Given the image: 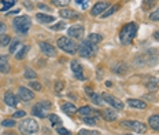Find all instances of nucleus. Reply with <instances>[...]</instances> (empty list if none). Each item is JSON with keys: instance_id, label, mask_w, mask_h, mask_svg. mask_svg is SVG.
<instances>
[{"instance_id": "1", "label": "nucleus", "mask_w": 159, "mask_h": 135, "mask_svg": "<svg viewBox=\"0 0 159 135\" xmlns=\"http://www.w3.org/2000/svg\"><path fill=\"white\" fill-rule=\"evenodd\" d=\"M137 29H139V25L136 22H129L121 29L119 32V41L121 44L124 46H129L132 41H133L136 33H137Z\"/></svg>"}, {"instance_id": "2", "label": "nucleus", "mask_w": 159, "mask_h": 135, "mask_svg": "<svg viewBox=\"0 0 159 135\" xmlns=\"http://www.w3.org/2000/svg\"><path fill=\"white\" fill-rule=\"evenodd\" d=\"M158 62V51L157 50H147L136 58L134 64L139 66H152Z\"/></svg>"}, {"instance_id": "3", "label": "nucleus", "mask_w": 159, "mask_h": 135, "mask_svg": "<svg viewBox=\"0 0 159 135\" xmlns=\"http://www.w3.org/2000/svg\"><path fill=\"white\" fill-rule=\"evenodd\" d=\"M18 130L22 135H33L39 131V123L34 118H24L18 124Z\"/></svg>"}, {"instance_id": "4", "label": "nucleus", "mask_w": 159, "mask_h": 135, "mask_svg": "<svg viewBox=\"0 0 159 135\" xmlns=\"http://www.w3.org/2000/svg\"><path fill=\"white\" fill-rule=\"evenodd\" d=\"M56 44H58V48H61L62 51L67 52V54H75V52L78 51V44L75 43L74 40H73L71 37H66V36H63V37H59L58 41H56Z\"/></svg>"}, {"instance_id": "5", "label": "nucleus", "mask_w": 159, "mask_h": 135, "mask_svg": "<svg viewBox=\"0 0 159 135\" xmlns=\"http://www.w3.org/2000/svg\"><path fill=\"white\" fill-rule=\"evenodd\" d=\"M32 26V21L30 18L28 17V15H22V17H16L14 18V21H12V28L15 29L18 33L21 35H26L29 32V29H30Z\"/></svg>"}, {"instance_id": "6", "label": "nucleus", "mask_w": 159, "mask_h": 135, "mask_svg": "<svg viewBox=\"0 0 159 135\" xmlns=\"http://www.w3.org/2000/svg\"><path fill=\"white\" fill-rule=\"evenodd\" d=\"M96 51H98L96 44L91 43L88 39H87V40H82L81 44H80V47H78V54H80V57H82V58L93 57V55L96 54Z\"/></svg>"}, {"instance_id": "7", "label": "nucleus", "mask_w": 159, "mask_h": 135, "mask_svg": "<svg viewBox=\"0 0 159 135\" xmlns=\"http://www.w3.org/2000/svg\"><path fill=\"white\" fill-rule=\"evenodd\" d=\"M121 127L126 128V130L134 131L136 134H145L147 133V126L139 120H122Z\"/></svg>"}, {"instance_id": "8", "label": "nucleus", "mask_w": 159, "mask_h": 135, "mask_svg": "<svg viewBox=\"0 0 159 135\" xmlns=\"http://www.w3.org/2000/svg\"><path fill=\"white\" fill-rule=\"evenodd\" d=\"M102 98H103V101H104V102H107V104L110 105V106H112V109L122 110V109L125 108L124 102L119 101L118 98L112 97V95H111V94H108V93H103V94H102Z\"/></svg>"}, {"instance_id": "9", "label": "nucleus", "mask_w": 159, "mask_h": 135, "mask_svg": "<svg viewBox=\"0 0 159 135\" xmlns=\"http://www.w3.org/2000/svg\"><path fill=\"white\" fill-rule=\"evenodd\" d=\"M40 50H41V52L44 55H47V57H56V54H58L56 48L52 44L47 43V41H41V43H40Z\"/></svg>"}, {"instance_id": "10", "label": "nucleus", "mask_w": 159, "mask_h": 135, "mask_svg": "<svg viewBox=\"0 0 159 135\" xmlns=\"http://www.w3.org/2000/svg\"><path fill=\"white\" fill-rule=\"evenodd\" d=\"M18 97H19V99L24 101V102H29V101L34 99V94H33V91L29 90V88H26V87H19Z\"/></svg>"}, {"instance_id": "11", "label": "nucleus", "mask_w": 159, "mask_h": 135, "mask_svg": "<svg viewBox=\"0 0 159 135\" xmlns=\"http://www.w3.org/2000/svg\"><path fill=\"white\" fill-rule=\"evenodd\" d=\"M67 35L71 39H81L84 36V26H80V25L70 26L67 29Z\"/></svg>"}, {"instance_id": "12", "label": "nucleus", "mask_w": 159, "mask_h": 135, "mask_svg": "<svg viewBox=\"0 0 159 135\" xmlns=\"http://www.w3.org/2000/svg\"><path fill=\"white\" fill-rule=\"evenodd\" d=\"M107 7H108V2H98L93 7H92L91 14L93 15V17H98L102 12H104L106 10H107Z\"/></svg>"}, {"instance_id": "13", "label": "nucleus", "mask_w": 159, "mask_h": 135, "mask_svg": "<svg viewBox=\"0 0 159 135\" xmlns=\"http://www.w3.org/2000/svg\"><path fill=\"white\" fill-rule=\"evenodd\" d=\"M77 113L80 114V116H82V117H95V116H98L99 114V110L92 109L91 106H81L77 110Z\"/></svg>"}, {"instance_id": "14", "label": "nucleus", "mask_w": 159, "mask_h": 135, "mask_svg": "<svg viewBox=\"0 0 159 135\" xmlns=\"http://www.w3.org/2000/svg\"><path fill=\"white\" fill-rule=\"evenodd\" d=\"M32 114H33L34 117H39V118H45V117L48 116L47 109H45L44 106H41L40 104L34 105V106L32 108Z\"/></svg>"}, {"instance_id": "15", "label": "nucleus", "mask_w": 159, "mask_h": 135, "mask_svg": "<svg viewBox=\"0 0 159 135\" xmlns=\"http://www.w3.org/2000/svg\"><path fill=\"white\" fill-rule=\"evenodd\" d=\"M11 72V65L8 62V58L6 55H0V73L7 75Z\"/></svg>"}, {"instance_id": "16", "label": "nucleus", "mask_w": 159, "mask_h": 135, "mask_svg": "<svg viewBox=\"0 0 159 135\" xmlns=\"http://www.w3.org/2000/svg\"><path fill=\"white\" fill-rule=\"evenodd\" d=\"M4 104L7 105V106H10V108H15L16 105H18L16 95L14 93H11V91H7V93L4 94Z\"/></svg>"}, {"instance_id": "17", "label": "nucleus", "mask_w": 159, "mask_h": 135, "mask_svg": "<svg viewBox=\"0 0 159 135\" xmlns=\"http://www.w3.org/2000/svg\"><path fill=\"white\" fill-rule=\"evenodd\" d=\"M128 65L126 64H124V62H117L115 65H112V68H111V70L114 72L115 75H125L128 72Z\"/></svg>"}, {"instance_id": "18", "label": "nucleus", "mask_w": 159, "mask_h": 135, "mask_svg": "<svg viewBox=\"0 0 159 135\" xmlns=\"http://www.w3.org/2000/svg\"><path fill=\"white\" fill-rule=\"evenodd\" d=\"M85 91H87V94H88V97L91 98V101L93 102L95 105H102L103 104V98H102V95H99V94H96V93H93V91H91V88L89 87H87L85 88Z\"/></svg>"}, {"instance_id": "19", "label": "nucleus", "mask_w": 159, "mask_h": 135, "mask_svg": "<svg viewBox=\"0 0 159 135\" xmlns=\"http://www.w3.org/2000/svg\"><path fill=\"white\" fill-rule=\"evenodd\" d=\"M59 15L65 19H73V18H78V12H75L74 10L70 8H62L59 11Z\"/></svg>"}, {"instance_id": "20", "label": "nucleus", "mask_w": 159, "mask_h": 135, "mask_svg": "<svg viewBox=\"0 0 159 135\" xmlns=\"http://www.w3.org/2000/svg\"><path fill=\"white\" fill-rule=\"evenodd\" d=\"M128 105L130 108H134V109H145V108H147V104H145L144 101L133 99V98H129V99H128Z\"/></svg>"}, {"instance_id": "21", "label": "nucleus", "mask_w": 159, "mask_h": 135, "mask_svg": "<svg viewBox=\"0 0 159 135\" xmlns=\"http://www.w3.org/2000/svg\"><path fill=\"white\" fill-rule=\"evenodd\" d=\"M103 118L106 121H115L118 118V113L115 109H106L103 112Z\"/></svg>"}, {"instance_id": "22", "label": "nucleus", "mask_w": 159, "mask_h": 135, "mask_svg": "<svg viewBox=\"0 0 159 135\" xmlns=\"http://www.w3.org/2000/svg\"><path fill=\"white\" fill-rule=\"evenodd\" d=\"M36 19H37L40 24H49V22L55 21V17H52V15H47V14H44V12H39V14L36 15Z\"/></svg>"}, {"instance_id": "23", "label": "nucleus", "mask_w": 159, "mask_h": 135, "mask_svg": "<svg viewBox=\"0 0 159 135\" xmlns=\"http://www.w3.org/2000/svg\"><path fill=\"white\" fill-rule=\"evenodd\" d=\"M77 110H78L77 108H75L73 104H70V102H66V104L62 105V112H65L66 114H75Z\"/></svg>"}, {"instance_id": "24", "label": "nucleus", "mask_w": 159, "mask_h": 135, "mask_svg": "<svg viewBox=\"0 0 159 135\" xmlns=\"http://www.w3.org/2000/svg\"><path fill=\"white\" fill-rule=\"evenodd\" d=\"M148 124L152 130L159 131V114H152V116L148 118Z\"/></svg>"}, {"instance_id": "25", "label": "nucleus", "mask_w": 159, "mask_h": 135, "mask_svg": "<svg viewBox=\"0 0 159 135\" xmlns=\"http://www.w3.org/2000/svg\"><path fill=\"white\" fill-rule=\"evenodd\" d=\"M22 47V43L18 40V39H15V40H11V43H10L8 46V51L10 54H16V51H18V48Z\"/></svg>"}, {"instance_id": "26", "label": "nucleus", "mask_w": 159, "mask_h": 135, "mask_svg": "<svg viewBox=\"0 0 159 135\" xmlns=\"http://www.w3.org/2000/svg\"><path fill=\"white\" fill-rule=\"evenodd\" d=\"M28 51H29V46H22V47H21V50H19V51H16L15 58L18 59V61H21V59H24V58H25V55L28 54Z\"/></svg>"}, {"instance_id": "27", "label": "nucleus", "mask_w": 159, "mask_h": 135, "mask_svg": "<svg viewBox=\"0 0 159 135\" xmlns=\"http://www.w3.org/2000/svg\"><path fill=\"white\" fill-rule=\"evenodd\" d=\"M70 66H71V70H73V73H74V75L75 73H81V72H82V66H81V64H80L77 59H73Z\"/></svg>"}, {"instance_id": "28", "label": "nucleus", "mask_w": 159, "mask_h": 135, "mask_svg": "<svg viewBox=\"0 0 159 135\" xmlns=\"http://www.w3.org/2000/svg\"><path fill=\"white\" fill-rule=\"evenodd\" d=\"M88 40L91 43H93V44H99V43L103 40V36L99 35V33H91L88 36Z\"/></svg>"}, {"instance_id": "29", "label": "nucleus", "mask_w": 159, "mask_h": 135, "mask_svg": "<svg viewBox=\"0 0 159 135\" xmlns=\"http://www.w3.org/2000/svg\"><path fill=\"white\" fill-rule=\"evenodd\" d=\"M25 79H28V80H30V81H33L36 77H37V75H36V72L33 70L32 68H26L25 69Z\"/></svg>"}, {"instance_id": "30", "label": "nucleus", "mask_w": 159, "mask_h": 135, "mask_svg": "<svg viewBox=\"0 0 159 135\" xmlns=\"http://www.w3.org/2000/svg\"><path fill=\"white\" fill-rule=\"evenodd\" d=\"M11 43V37L8 35H2L0 36V47H7Z\"/></svg>"}, {"instance_id": "31", "label": "nucleus", "mask_w": 159, "mask_h": 135, "mask_svg": "<svg viewBox=\"0 0 159 135\" xmlns=\"http://www.w3.org/2000/svg\"><path fill=\"white\" fill-rule=\"evenodd\" d=\"M3 3V7H2V12H6L7 10L11 7V6H14L16 3V0H2Z\"/></svg>"}, {"instance_id": "32", "label": "nucleus", "mask_w": 159, "mask_h": 135, "mask_svg": "<svg viewBox=\"0 0 159 135\" xmlns=\"http://www.w3.org/2000/svg\"><path fill=\"white\" fill-rule=\"evenodd\" d=\"M2 126L6 127V128H12L16 126L15 123V118H4V120L2 121Z\"/></svg>"}, {"instance_id": "33", "label": "nucleus", "mask_w": 159, "mask_h": 135, "mask_svg": "<svg viewBox=\"0 0 159 135\" xmlns=\"http://www.w3.org/2000/svg\"><path fill=\"white\" fill-rule=\"evenodd\" d=\"M118 8H119V6H118V4H114V6H112V7H110L108 10H106V11H104V14H102V18H107V17H110V15L114 14V12L117 11Z\"/></svg>"}, {"instance_id": "34", "label": "nucleus", "mask_w": 159, "mask_h": 135, "mask_svg": "<svg viewBox=\"0 0 159 135\" xmlns=\"http://www.w3.org/2000/svg\"><path fill=\"white\" fill-rule=\"evenodd\" d=\"M157 4V0H144L143 2V10H151Z\"/></svg>"}, {"instance_id": "35", "label": "nucleus", "mask_w": 159, "mask_h": 135, "mask_svg": "<svg viewBox=\"0 0 159 135\" xmlns=\"http://www.w3.org/2000/svg\"><path fill=\"white\" fill-rule=\"evenodd\" d=\"M48 118L54 127H58V124H61V118L56 116V114H48Z\"/></svg>"}, {"instance_id": "36", "label": "nucleus", "mask_w": 159, "mask_h": 135, "mask_svg": "<svg viewBox=\"0 0 159 135\" xmlns=\"http://www.w3.org/2000/svg\"><path fill=\"white\" fill-rule=\"evenodd\" d=\"M82 121H84L87 126H95V124L98 123L96 117H82Z\"/></svg>"}, {"instance_id": "37", "label": "nucleus", "mask_w": 159, "mask_h": 135, "mask_svg": "<svg viewBox=\"0 0 159 135\" xmlns=\"http://www.w3.org/2000/svg\"><path fill=\"white\" fill-rule=\"evenodd\" d=\"M54 6H58V7H65V6H69L70 0H52Z\"/></svg>"}, {"instance_id": "38", "label": "nucleus", "mask_w": 159, "mask_h": 135, "mask_svg": "<svg viewBox=\"0 0 159 135\" xmlns=\"http://www.w3.org/2000/svg\"><path fill=\"white\" fill-rule=\"evenodd\" d=\"M75 3L81 7L82 10H85V8H88V6H89V3H91V0H75Z\"/></svg>"}, {"instance_id": "39", "label": "nucleus", "mask_w": 159, "mask_h": 135, "mask_svg": "<svg viewBox=\"0 0 159 135\" xmlns=\"http://www.w3.org/2000/svg\"><path fill=\"white\" fill-rule=\"evenodd\" d=\"M150 19H151V21H154V22L159 21V8L154 10V11L151 12V14H150Z\"/></svg>"}, {"instance_id": "40", "label": "nucleus", "mask_w": 159, "mask_h": 135, "mask_svg": "<svg viewBox=\"0 0 159 135\" xmlns=\"http://www.w3.org/2000/svg\"><path fill=\"white\" fill-rule=\"evenodd\" d=\"M30 88H33V90H36V91H43V85L39 83V81H30Z\"/></svg>"}, {"instance_id": "41", "label": "nucleus", "mask_w": 159, "mask_h": 135, "mask_svg": "<svg viewBox=\"0 0 159 135\" xmlns=\"http://www.w3.org/2000/svg\"><path fill=\"white\" fill-rule=\"evenodd\" d=\"M56 133L59 135H71V133L69 130H66L65 127H56Z\"/></svg>"}, {"instance_id": "42", "label": "nucleus", "mask_w": 159, "mask_h": 135, "mask_svg": "<svg viewBox=\"0 0 159 135\" xmlns=\"http://www.w3.org/2000/svg\"><path fill=\"white\" fill-rule=\"evenodd\" d=\"M65 28H66V24L62 21V22H58L56 25L52 26V31H62V29H65Z\"/></svg>"}, {"instance_id": "43", "label": "nucleus", "mask_w": 159, "mask_h": 135, "mask_svg": "<svg viewBox=\"0 0 159 135\" xmlns=\"http://www.w3.org/2000/svg\"><path fill=\"white\" fill-rule=\"evenodd\" d=\"M63 88H65V83H63V81H56V84H55V91H56V93H61Z\"/></svg>"}, {"instance_id": "44", "label": "nucleus", "mask_w": 159, "mask_h": 135, "mask_svg": "<svg viewBox=\"0 0 159 135\" xmlns=\"http://www.w3.org/2000/svg\"><path fill=\"white\" fill-rule=\"evenodd\" d=\"M26 112L25 110H16L14 114H12V118H21V117H25Z\"/></svg>"}, {"instance_id": "45", "label": "nucleus", "mask_w": 159, "mask_h": 135, "mask_svg": "<svg viewBox=\"0 0 159 135\" xmlns=\"http://www.w3.org/2000/svg\"><path fill=\"white\" fill-rule=\"evenodd\" d=\"M80 135H99L98 131H87V130H81Z\"/></svg>"}, {"instance_id": "46", "label": "nucleus", "mask_w": 159, "mask_h": 135, "mask_svg": "<svg viewBox=\"0 0 159 135\" xmlns=\"http://www.w3.org/2000/svg\"><path fill=\"white\" fill-rule=\"evenodd\" d=\"M41 106H44L45 109H51V102L49 101H41V102H39Z\"/></svg>"}, {"instance_id": "47", "label": "nucleus", "mask_w": 159, "mask_h": 135, "mask_svg": "<svg viewBox=\"0 0 159 135\" xmlns=\"http://www.w3.org/2000/svg\"><path fill=\"white\" fill-rule=\"evenodd\" d=\"M39 8L44 10V11H51V7L47 6V4H43V3H40V4H39Z\"/></svg>"}, {"instance_id": "48", "label": "nucleus", "mask_w": 159, "mask_h": 135, "mask_svg": "<svg viewBox=\"0 0 159 135\" xmlns=\"http://www.w3.org/2000/svg\"><path fill=\"white\" fill-rule=\"evenodd\" d=\"M6 29H7V28H6V25H4V24H3V22H2V21H0V36H2V35H4Z\"/></svg>"}, {"instance_id": "49", "label": "nucleus", "mask_w": 159, "mask_h": 135, "mask_svg": "<svg viewBox=\"0 0 159 135\" xmlns=\"http://www.w3.org/2000/svg\"><path fill=\"white\" fill-rule=\"evenodd\" d=\"M74 76H75V79H78V80H85V79H87V77H85V75L82 73V72H81V73H75Z\"/></svg>"}, {"instance_id": "50", "label": "nucleus", "mask_w": 159, "mask_h": 135, "mask_svg": "<svg viewBox=\"0 0 159 135\" xmlns=\"http://www.w3.org/2000/svg\"><path fill=\"white\" fill-rule=\"evenodd\" d=\"M24 6H25V7H26V8H28V10H32V8H33V6H32V4H30V3H29V2H28V0H26V2H24Z\"/></svg>"}, {"instance_id": "51", "label": "nucleus", "mask_w": 159, "mask_h": 135, "mask_svg": "<svg viewBox=\"0 0 159 135\" xmlns=\"http://www.w3.org/2000/svg\"><path fill=\"white\" fill-rule=\"evenodd\" d=\"M154 39H155V40H158V41H159V31H157V32L154 33Z\"/></svg>"}, {"instance_id": "52", "label": "nucleus", "mask_w": 159, "mask_h": 135, "mask_svg": "<svg viewBox=\"0 0 159 135\" xmlns=\"http://www.w3.org/2000/svg\"><path fill=\"white\" fill-rule=\"evenodd\" d=\"M3 135H16V134L11 133V131H6V133H3Z\"/></svg>"}, {"instance_id": "53", "label": "nucleus", "mask_w": 159, "mask_h": 135, "mask_svg": "<svg viewBox=\"0 0 159 135\" xmlns=\"http://www.w3.org/2000/svg\"><path fill=\"white\" fill-rule=\"evenodd\" d=\"M125 135H133V134H125Z\"/></svg>"}]
</instances>
